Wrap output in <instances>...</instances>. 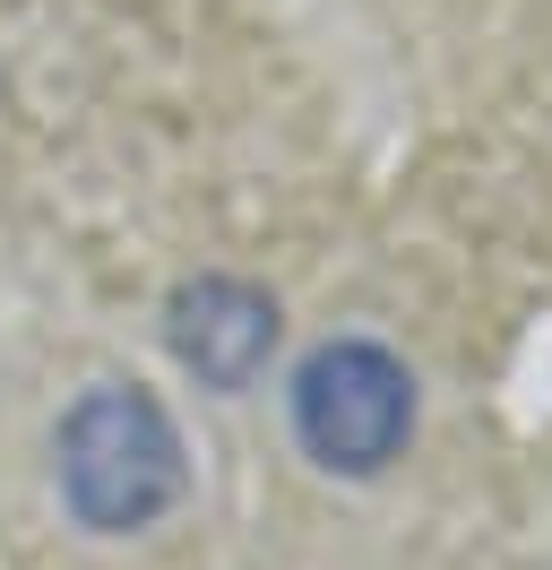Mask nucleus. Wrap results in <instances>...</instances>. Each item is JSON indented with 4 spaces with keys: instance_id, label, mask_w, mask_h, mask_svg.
Instances as JSON below:
<instances>
[{
    "instance_id": "7ed1b4c3",
    "label": "nucleus",
    "mask_w": 552,
    "mask_h": 570,
    "mask_svg": "<svg viewBox=\"0 0 552 570\" xmlns=\"http://www.w3.org/2000/svg\"><path fill=\"white\" fill-rule=\"evenodd\" d=\"M165 346L207 390H250L276 355V303L250 277H190L165 303Z\"/></svg>"
},
{
    "instance_id": "f03ea898",
    "label": "nucleus",
    "mask_w": 552,
    "mask_h": 570,
    "mask_svg": "<svg viewBox=\"0 0 552 570\" xmlns=\"http://www.w3.org/2000/svg\"><path fill=\"white\" fill-rule=\"evenodd\" d=\"M294 441L328 475H379L414 441V372L379 337H328L294 372Z\"/></svg>"
},
{
    "instance_id": "f257e3e1",
    "label": "nucleus",
    "mask_w": 552,
    "mask_h": 570,
    "mask_svg": "<svg viewBox=\"0 0 552 570\" xmlns=\"http://www.w3.org/2000/svg\"><path fill=\"white\" fill-rule=\"evenodd\" d=\"M61 501L78 528L96 535H130L156 528L181 484H190V450H181V424L165 415V397L138 390V381H96L61 415Z\"/></svg>"
}]
</instances>
